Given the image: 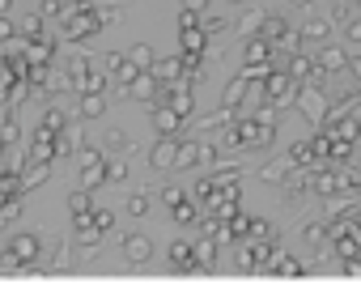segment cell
I'll use <instances>...</instances> for the list:
<instances>
[{
	"label": "cell",
	"mask_w": 361,
	"mask_h": 306,
	"mask_svg": "<svg viewBox=\"0 0 361 306\" xmlns=\"http://www.w3.org/2000/svg\"><path fill=\"white\" fill-rule=\"evenodd\" d=\"M230 140H234V145H272V140H277V124H268V115H264V119H242V124L230 132Z\"/></svg>",
	"instance_id": "1"
},
{
	"label": "cell",
	"mask_w": 361,
	"mask_h": 306,
	"mask_svg": "<svg viewBox=\"0 0 361 306\" xmlns=\"http://www.w3.org/2000/svg\"><path fill=\"white\" fill-rule=\"evenodd\" d=\"M293 102H297V107L306 111V115H311L315 124H323V115H327V107H332V98L315 85V81H306V85H297V94H293Z\"/></svg>",
	"instance_id": "2"
},
{
	"label": "cell",
	"mask_w": 361,
	"mask_h": 306,
	"mask_svg": "<svg viewBox=\"0 0 361 306\" xmlns=\"http://www.w3.org/2000/svg\"><path fill=\"white\" fill-rule=\"evenodd\" d=\"M293 94H297V81H293L285 68H272V73L264 77V98L272 102V107H285V102H293Z\"/></svg>",
	"instance_id": "3"
},
{
	"label": "cell",
	"mask_w": 361,
	"mask_h": 306,
	"mask_svg": "<svg viewBox=\"0 0 361 306\" xmlns=\"http://www.w3.org/2000/svg\"><path fill=\"white\" fill-rule=\"evenodd\" d=\"M297 85H306V81H323V73H319V64H315V56H297V51H293V56H289V68H285Z\"/></svg>",
	"instance_id": "4"
},
{
	"label": "cell",
	"mask_w": 361,
	"mask_h": 306,
	"mask_svg": "<svg viewBox=\"0 0 361 306\" xmlns=\"http://www.w3.org/2000/svg\"><path fill=\"white\" fill-rule=\"evenodd\" d=\"M315 64H319L323 77H332V73H344V68H348V56H344L340 47H323L319 56H315Z\"/></svg>",
	"instance_id": "5"
},
{
	"label": "cell",
	"mask_w": 361,
	"mask_h": 306,
	"mask_svg": "<svg viewBox=\"0 0 361 306\" xmlns=\"http://www.w3.org/2000/svg\"><path fill=\"white\" fill-rule=\"evenodd\" d=\"M327 132H332V136H340V140H353V145H357V140H361V115H353V111H348V115H340Z\"/></svg>",
	"instance_id": "6"
},
{
	"label": "cell",
	"mask_w": 361,
	"mask_h": 306,
	"mask_svg": "<svg viewBox=\"0 0 361 306\" xmlns=\"http://www.w3.org/2000/svg\"><path fill=\"white\" fill-rule=\"evenodd\" d=\"M277 277H302L306 272V264L297 260V255H272V264H268Z\"/></svg>",
	"instance_id": "7"
},
{
	"label": "cell",
	"mask_w": 361,
	"mask_h": 306,
	"mask_svg": "<svg viewBox=\"0 0 361 306\" xmlns=\"http://www.w3.org/2000/svg\"><path fill=\"white\" fill-rule=\"evenodd\" d=\"M302 238L311 242V247H319V242L327 238V226H323V221H315V226H306V230H302Z\"/></svg>",
	"instance_id": "8"
},
{
	"label": "cell",
	"mask_w": 361,
	"mask_h": 306,
	"mask_svg": "<svg viewBox=\"0 0 361 306\" xmlns=\"http://www.w3.org/2000/svg\"><path fill=\"white\" fill-rule=\"evenodd\" d=\"M332 34V26L327 22H311V26H306V38H311V43H323Z\"/></svg>",
	"instance_id": "9"
},
{
	"label": "cell",
	"mask_w": 361,
	"mask_h": 306,
	"mask_svg": "<svg viewBox=\"0 0 361 306\" xmlns=\"http://www.w3.org/2000/svg\"><path fill=\"white\" fill-rule=\"evenodd\" d=\"M268 234H272L268 221H246V238H268Z\"/></svg>",
	"instance_id": "10"
},
{
	"label": "cell",
	"mask_w": 361,
	"mask_h": 306,
	"mask_svg": "<svg viewBox=\"0 0 361 306\" xmlns=\"http://www.w3.org/2000/svg\"><path fill=\"white\" fill-rule=\"evenodd\" d=\"M348 43H357V47H361V17H353V22H348Z\"/></svg>",
	"instance_id": "11"
},
{
	"label": "cell",
	"mask_w": 361,
	"mask_h": 306,
	"mask_svg": "<svg viewBox=\"0 0 361 306\" xmlns=\"http://www.w3.org/2000/svg\"><path fill=\"white\" fill-rule=\"evenodd\" d=\"M264 179H268V183H272V179H285V166H268V170H264Z\"/></svg>",
	"instance_id": "12"
}]
</instances>
